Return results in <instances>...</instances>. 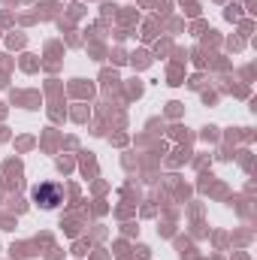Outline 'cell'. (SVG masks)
<instances>
[{
	"instance_id": "1",
	"label": "cell",
	"mask_w": 257,
	"mask_h": 260,
	"mask_svg": "<svg viewBox=\"0 0 257 260\" xmlns=\"http://www.w3.org/2000/svg\"><path fill=\"white\" fill-rule=\"evenodd\" d=\"M34 203L43 206V209H58L64 203V185L58 182H43L34 188Z\"/></svg>"
}]
</instances>
